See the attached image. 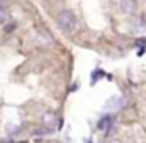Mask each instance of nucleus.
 I'll return each instance as SVG.
<instances>
[{
  "label": "nucleus",
  "mask_w": 146,
  "mask_h": 143,
  "mask_svg": "<svg viewBox=\"0 0 146 143\" xmlns=\"http://www.w3.org/2000/svg\"><path fill=\"white\" fill-rule=\"evenodd\" d=\"M58 27L63 30L64 33H71L76 30V25H77V21H76V16H74L71 11H61L58 14Z\"/></svg>",
  "instance_id": "f257e3e1"
},
{
  "label": "nucleus",
  "mask_w": 146,
  "mask_h": 143,
  "mask_svg": "<svg viewBox=\"0 0 146 143\" xmlns=\"http://www.w3.org/2000/svg\"><path fill=\"white\" fill-rule=\"evenodd\" d=\"M124 104H126L124 98H111L110 101L105 104V108H121Z\"/></svg>",
  "instance_id": "f03ea898"
},
{
  "label": "nucleus",
  "mask_w": 146,
  "mask_h": 143,
  "mask_svg": "<svg viewBox=\"0 0 146 143\" xmlns=\"http://www.w3.org/2000/svg\"><path fill=\"white\" fill-rule=\"evenodd\" d=\"M111 124H113V118H111L110 115H105V116L99 121V129H101V130H107Z\"/></svg>",
  "instance_id": "7ed1b4c3"
},
{
  "label": "nucleus",
  "mask_w": 146,
  "mask_h": 143,
  "mask_svg": "<svg viewBox=\"0 0 146 143\" xmlns=\"http://www.w3.org/2000/svg\"><path fill=\"white\" fill-rule=\"evenodd\" d=\"M105 76H107V74H105L104 71H101V69L93 71V74H91V85H94L99 79H102V77H105Z\"/></svg>",
  "instance_id": "20e7f679"
},
{
  "label": "nucleus",
  "mask_w": 146,
  "mask_h": 143,
  "mask_svg": "<svg viewBox=\"0 0 146 143\" xmlns=\"http://www.w3.org/2000/svg\"><path fill=\"white\" fill-rule=\"evenodd\" d=\"M7 17H8L7 10H5V8L0 5V22H5V21H7Z\"/></svg>",
  "instance_id": "39448f33"
}]
</instances>
